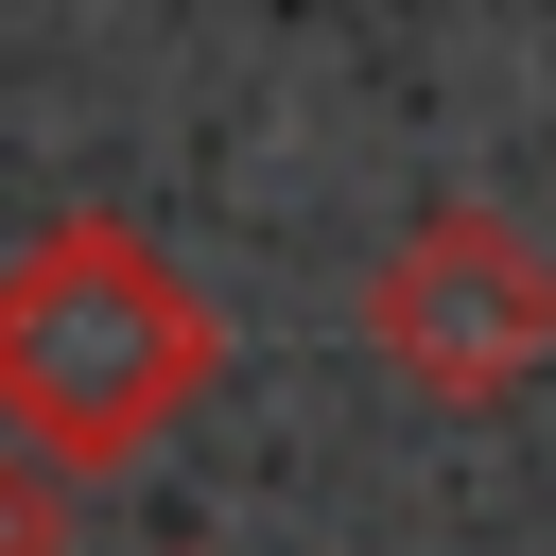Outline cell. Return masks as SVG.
<instances>
[{
  "mask_svg": "<svg viewBox=\"0 0 556 556\" xmlns=\"http://www.w3.org/2000/svg\"><path fill=\"white\" fill-rule=\"evenodd\" d=\"M226 330L191 295L174 243H139L122 208H70L0 261V434H35L52 469H139L191 400H208Z\"/></svg>",
  "mask_w": 556,
  "mask_h": 556,
  "instance_id": "1",
  "label": "cell"
},
{
  "mask_svg": "<svg viewBox=\"0 0 556 556\" xmlns=\"http://www.w3.org/2000/svg\"><path fill=\"white\" fill-rule=\"evenodd\" d=\"M365 348H382V382L486 417V400H521V382L556 365V261H539L504 208H417V226L365 261Z\"/></svg>",
  "mask_w": 556,
  "mask_h": 556,
  "instance_id": "2",
  "label": "cell"
},
{
  "mask_svg": "<svg viewBox=\"0 0 556 556\" xmlns=\"http://www.w3.org/2000/svg\"><path fill=\"white\" fill-rule=\"evenodd\" d=\"M70 486L87 469H52L35 434H0V556H70Z\"/></svg>",
  "mask_w": 556,
  "mask_h": 556,
  "instance_id": "3",
  "label": "cell"
}]
</instances>
